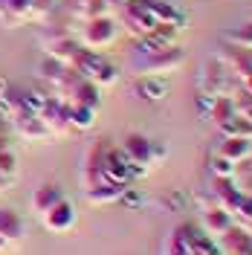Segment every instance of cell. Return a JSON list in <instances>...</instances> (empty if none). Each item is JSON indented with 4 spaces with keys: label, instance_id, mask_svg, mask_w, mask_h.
Here are the masks:
<instances>
[{
    "label": "cell",
    "instance_id": "cell-16",
    "mask_svg": "<svg viewBox=\"0 0 252 255\" xmlns=\"http://www.w3.org/2000/svg\"><path fill=\"white\" fill-rule=\"evenodd\" d=\"M218 154L226 159H232L235 165L247 162L252 154V139H238V136H223V142L218 145Z\"/></svg>",
    "mask_w": 252,
    "mask_h": 255
},
{
    "label": "cell",
    "instance_id": "cell-21",
    "mask_svg": "<svg viewBox=\"0 0 252 255\" xmlns=\"http://www.w3.org/2000/svg\"><path fill=\"white\" fill-rule=\"evenodd\" d=\"M96 113H99V111H93V108H84V105H70V113H67L70 128H73V130H87V128H93Z\"/></svg>",
    "mask_w": 252,
    "mask_h": 255
},
{
    "label": "cell",
    "instance_id": "cell-35",
    "mask_svg": "<svg viewBox=\"0 0 252 255\" xmlns=\"http://www.w3.org/2000/svg\"><path fill=\"white\" fill-rule=\"evenodd\" d=\"M241 255H252V244H250V247H247V250H244Z\"/></svg>",
    "mask_w": 252,
    "mask_h": 255
},
{
    "label": "cell",
    "instance_id": "cell-8",
    "mask_svg": "<svg viewBox=\"0 0 252 255\" xmlns=\"http://www.w3.org/2000/svg\"><path fill=\"white\" fill-rule=\"evenodd\" d=\"M99 90H102V87H96L90 79L79 76V79L73 81L70 93L64 96V102H67V105H84V108L99 111V108H102V96H99Z\"/></svg>",
    "mask_w": 252,
    "mask_h": 255
},
{
    "label": "cell",
    "instance_id": "cell-13",
    "mask_svg": "<svg viewBox=\"0 0 252 255\" xmlns=\"http://www.w3.org/2000/svg\"><path fill=\"white\" fill-rule=\"evenodd\" d=\"M218 241H221V253L223 255H241L252 244V235H250V229H244V226L232 223Z\"/></svg>",
    "mask_w": 252,
    "mask_h": 255
},
{
    "label": "cell",
    "instance_id": "cell-7",
    "mask_svg": "<svg viewBox=\"0 0 252 255\" xmlns=\"http://www.w3.org/2000/svg\"><path fill=\"white\" fill-rule=\"evenodd\" d=\"M218 61L226 67V73L232 76V79L244 81L247 76H252V61H250V52L241 47H223L221 55H218Z\"/></svg>",
    "mask_w": 252,
    "mask_h": 255
},
{
    "label": "cell",
    "instance_id": "cell-30",
    "mask_svg": "<svg viewBox=\"0 0 252 255\" xmlns=\"http://www.w3.org/2000/svg\"><path fill=\"white\" fill-rule=\"evenodd\" d=\"M165 255H186V244L177 238V235H171L168 244H165Z\"/></svg>",
    "mask_w": 252,
    "mask_h": 255
},
{
    "label": "cell",
    "instance_id": "cell-36",
    "mask_svg": "<svg viewBox=\"0 0 252 255\" xmlns=\"http://www.w3.org/2000/svg\"><path fill=\"white\" fill-rule=\"evenodd\" d=\"M247 52H250V61H252V49H247Z\"/></svg>",
    "mask_w": 252,
    "mask_h": 255
},
{
    "label": "cell",
    "instance_id": "cell-33",
    "mask_svg": "<svg viewBox=\"0 0 252 255\" xmlns=\"http://www.w3.org/2000/svg\"><path fill=\"white\" fill-rule=\"evenodd\" d=\"M105 3H108V6H111V9H119V6H122V3H125V0H105Z\"/></svg>",
    "mask_w": 252,
    "mask_h": 255
},
{
    "label": "cell",
    "instance_id": "cell-2",
    "mask_svg": "<svg viewBox=\"0 0 252 255\" xmlns=\"http://www.w3.org/2000/svg\"><path fill=\"white\" fill-rule=\"evenodd\" d=\"M119 20H122V26H125L133 38H145V35H151L154 26H157V20L148 12L145 0H125V3L119 6Z\"/></svg>",
    "mask_w": 252,
    "mask_h": 255
},
{
    "label": "cell",
    "instance_id": "cell-11",
    "mask_svg": "<svg viewBox=\"0 0 252 255\" xmlns=\"http://www.w3.org/2000/svg\"><path fill=\"white\" fill-rule=\"evenodd\" d=\"M122 191H125L122 183L102 180V183H96V186H90V189H84V197H87V203H93V206H108V203L122 200Z\"/></svg>",
    "mask_w": 252,
    "mask_h": 255
},
{
    "label": "cell",
    "instance_id": "cell-19",
    "mask_svg": "<svg viewBox=\"0 0 252 255\" xmlns=\"http://www.w3.org/2000/svg\"><path fill=\"white\" fill-rule=\"evenodd\" d=\"M145 6H148V12L154 15L157 23H165V26H177V29H180L183 15L174 9L171 3H165V0H145Z\"/></svg>",
    "mask_w": 252,
    "mask_h": 255
},
{
    "label": "cell",
    "instance_id": "cell-29",
    "mask_svg": "<svg viewBox=\"0 0 252 255\" xmlns=\"http://www.w3.org/2000/svg\"><path fill=\"white\" fill-rule=\"evenodd\" d=\"M235 186L244 191V194H250L252 197V168H247V174H238L235 171Z\"/></svg>",
    "mask_w": 252,
    "mask_h": 255
},
{
    "label": "cell",
    "instance_id": "cell-32",
    "mask_svg": "<svg viewBox=\"0 0 252 255\" xmlns=\"http://www.w3.org/2000/svg\"><path fill=\"white\" fill-rule=\"evenodd\" d=\"M6 148H12V142H9V133H0V151H6Z\"/></svg>",
    "mask_w": 252,
    "mask_h": 255
},
{
    "label": "cell",
    "instance_id": "cell-12",
    "mask_svg": "<svg viewBox=\"0 0 252 255\" xmlns=\"http://www.w3.org/2000/svg\"><path fill=\"white\" fill-rule=\"evenodd\" d=\"M232 223H235V221H232V215L215 203V206L203 209V223H200V229H203L209 238H221V235L229 229V226H232Z\"/></svg>",
    "mask_w": 252,
    "mask_h": 255
},
{
    "label": "cell",
    "instance_id": "cell-34",
    "mask_svg": "<svg viewBox=\"0 0 252 255\" xmlns=\"http://www.w3.org/2000/svg\"><path fill=\"white\" fill-rule=\"evenodd\" d=\"M6 247H9V241H6V238H0V253H3Z\"/></svg>",
    "mask_w": 252,
    "mask_h": 255
},
{
    "label": "cell",
    "instance_id": "cell-37",
    "mask_svg": "<svg viewBox=\"0 0 252 255\" xmlns=\"http://www.w3.org/2000/svg\"><path fill=\"white\" fill-rule=\"evenodd\" d=\"M215 255H223V253H215Z\"/></svg>",
    "mask_w": 252,
    "mask_h": 255
},
{
    "label": "cell",
    "instance_id": "cell-20",
    "mask_svg": "<svg viewBox=\"0 0 252 255\" xmlns=\"http://www.w3.org/2000/svg\"><path fill=\"white\" fill-rule=\"evenodd\" d=\"M165 90H168V84L159 79V76H139L136 79V93H142L145 99H151V102L162 99Z\"/></svg>",
    "mask_w": 252,
    "mask_h": 255
},
{
    "label": "cell",
    "instance_id": "cell-24",
    "mask_svg": "<svg viewBox=\"0 0 252 255\" xmlns=\"http://www.w3.org/2000/svg\"><path fill=\"white\" fill-rule=\"evenodd\" d=\"M215 253H218L215 250V238H209L203 229L186 244V255H215Z\"/></svg>",
    "mask_w": 252,
    "mask_h": 255
},
{
    "label": "cell",
    "instance_id": "cell-27",
    "mask_svg": "<svg viewBox=\"0 0 252 255\" xmlns=\"http://www.w3.org/2000/svg\"><path fill=\"white\" fill-rule=\"evenodd\" d=\"M232 221H235L238 226H244V229H250V232H252V197H250V194H244V197H241L238 209L232 212Z\"/></svg>",
    "mask_w": 252,
    "mask_h": 255
},
{
    "label": "cell",
    "instance_id": "cell-17",
    "mask_svg": "<svg viewBox=\"0 0 252 255\" xmlns=\"http://www.w3.org/2000/svg\"><path fill=\"white\" fill-rule=\"evenodd\" d=\"M70 15L76 20H90V17H102V15H111V6L105 0H73L70 6Z\"/></svg>",
    "mask_w": 252,
    "mask_h": 255
},
{
    "label": "cell",
    "instance_id": "cell-15",
    "mask_svg": "<svg viewBox=\"0 0 252 255\" xmlns=\"http://www.w3.org/2000/svg\"><path fill=\"white\" fill-rule=\"evenodd\" d=\"M64 194H61V189L55 186V183H44V186H38V189L32 191V197H29V206H32V212L41 218L44 212H47L49 206H55L58 200H61Z\"/></svg>",
    "mask_w": 252,
    "mask_h": 255
},
{
    "label": "cell",
    "instance_id": "cell-31",
    "mask_svg": "<svg viewBox=\"0 0 252 255\" xmlns=\"http://www.w3.org/2000/svg\"><path fill=\"white\" fill-rule=\"evenodd\" d=\"M9 130H12V122H9V119L0 113V133H9Z\"/></svg>",
    "mask_w": 252,
    "mask_h": 255
},
{
    "label": "cell",
    "instance_id": "cell-9",
    "mask_svg": "<svg viewBox=\"0 0 252 255\" xmlns=\"http://www.w3.org/2000/svg\"><path fill=\"white\" fill-rule=\"evenodd\" d=\"M26 20H32V3L29 0H0V26L17 29Z\"/></svg>",
    "mask_w": 252,
    "mask_h": 255
},
{
    "label": "cell",
    "instance_id": "cell-22",
    "mask_svg": "<svg viewBox=\"0 0 252 255\" xmlns=\"http://www.w3.org/2000/svg\"><path fill=\"white\" fill-rule=\"evenodd\" d=\"M64 73H67V64L55 61V58H49V55H47L41 64H38V76H41L44 81H49L52 87H55V84L64 79Z\"/></svg>",
    "mask_w": 252,
    "mask_h": 255
},
{
    "label": "cell",
    "instance_id": "cell-25",
    "mask_svg": "<svg viewBox=\"0 0 252 255\" xmlns=\"http://www.w3.org/2000/svg\"><path fill=\"white\" fill-rule=\"evenodd\" d=\"M226 41L232 44V47H241V49H252V20L250 23H241L235 29L226 32Z\"/></svg>",
    "mask_w": 252,
    "mask_h": 255
},
{
    "label": "cell",
    "instance_id": "cell-1",
    "mask_svg": "<svg viewBox=\"0 0 252 255\" xmlns=\"http://www.w3.org/2000/svg\"><path fill=\"white\" fill-rule=\"evenodd\" d=\"M116 35H119V23L113 20L111 15H102V17H90L81 23V35H79V44L87 49H108L116 44Z\"/></svg>",
    "mask_w": 252,
    "mask_h": 255
},
{
    "label": "cell",
    "instance_id": "cell-28",
    "mask_svg": "<svg viewBox=\"0 0 252 255\" xmlns=\"http://www.w3.org/2000/svg\"><path fill=\"white\" fill-rule=\"evenodd\" d=\"M0 174L6 177V180H15V174H17V157L12 148L0 151Z\"/></svg>",
    "mask_w": 252,
    "mask_h": 255
},
{
    "label": "cell",
    "instance_id": "cell-10",
    "mask_svg": "<svg viewBox=\"0 0 252 255\" xmlns=\"http://www.w3.org/2000/svg\"><path fill=\"white\" fill-rule=\"evenodd\" d=\"M122 154H125L136 168L142 165H151V154H154V142L145 139L142 133H127L125 142H122Z\"/></svg>",
    "mask_w": 252,
    "mask_h": 255
},
{
    "label": "cell",
    "instance_id": "cell-18",
    "mask_svg": "<svg viewBox=\"0 0 252 255\" xmlns=\"http://www.w3.org/2000/svg\"><path fill=\"white\" fill-rule=\"evenodd\" d=\"M206 116L215 122L218 128H223L232 116H235V102H232V96H215L212 102H209V111H206Z\"/></svg>",
    "mask_w": 252,
    "mask_h": 255
},
{
    "label": "cell",
    "instance_id": "cell-23",
    "mask_svg": "<svg viewBox=\"0 0 252 255\" xmlns=\"http://www.w3.org/2000/svg\"><path fill=\"white\" fill-rule=\"evenodd\" d=\"M221 133L223 136H238V139H252V122L235 113V116L221 128Z\"/></svg>",
    "mask_w": 252,
    "mask_h": 255
},
{
    "label": "cell",
    "instance_id": "cell-26",
    "mask_svg": "<svg viewBox=\"0 0 252 255\" xmlns=\"http://www.w3.org/2000/svg\"><path fill=\"white\" fill-rule=\"evenodd\" d=\"M209 171H212V177H235L238 165L232 162V159L221 157V154L215 151V154H212V159H209Z\"/></svg>",
    "mask_w": 252,
    "mask_h": 255
},
{
    "label": "cell",
    "instance_id": "cell-6",
    "mask_svg": "<svg viewBox=\"0 0 252 255\" xmlns=\"http://www.w3.org/2000/svg\"><path fill=\"white\" fill-rule=\"evenodd\" d=\"M136 171H139V168L122 154V148H108V157H105V165H102L105 180H113V183L127 186V183L136 177Z\"/></svg>",
    "mask_w": 252,
    "mask_h": 255
},
{
    "label": "cell",
    "instance_id": "cell-5",
    "mask_svg": "<svg viewBox=\"0 0 252 255\" xmlns=\"http://www.w3.org/2000/svg\"><path fill=\"white\" fill-rule=\"evenodd\" d=\"M108 148L111 145L105 142V139H99L87 148V154H84V162H81V186L84 189H90L96 183H102L105 174H102V165H105V157H108Z\"/></svg>",
    "mask_w": 252,
    "mask_h": 255
},
{
    "label": "cell",
    "instance_id": "cell-3",
    "mask_svg": "<svg viewBox=\"0 0 252 255\" xmlns=\"http://www.w3.org/2000/svg\"><path fill=\"white\" fill-rule=\"evenodd\" d=\"M76 221H79V212H76V206H73L67 197H61L55 206H49L47 212L41 215V226H44L47 232H52V235L70 232V229L76 226Z\"/></svg>",
    "mask_w": 252,
    "mask_h": 255
},
{
    "label": "cell",
    "instance_id": "cell-14",
    "mask_svg": "<svg viewBox=\"0 0 252 255\" xmlns=\"http://www.w3.org/2000/svg\"><path fill=\"white\" fill-rule=\"evenodd\" d=\"M26 235V223L17 215L15 209H0V238H6L9 244H17V241Z\"/></svg>",
    "mask_w": 252,
    "mask_h": 255
},
{
    "label": "cell",
    "instance_id": "cell-4",
    "mask_svg": "<svg viewBox=\"0 0 252 255\" xmlns=\"http://www.w3.org/2000/svg\"><path fill=\"white\" fill-rule=\"evenodd\" d=\"M9 122H12V128L17 130V136H23L26 142H44V139L52 136V133H49V128L41 122V116H38L35 111H29V108L17 111Z\"/></svg>",
    "mask_w": 252,
    "mask_h": 255
}]
</instances>
